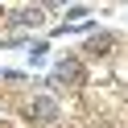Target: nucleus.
<instances>
[{
    "instance_id": "7ed1b4c3",
    "label": "nucleus",
    "mask_w": 128,
    "mask_h": 128,
    "mask_svg": "<svg viewBox=\"0 0 128 128\" xmlns=\"http://www.w3.org/2000/svg\"><path fill=\"white\" fill-rule=\"evenodd\" d=\"M12 25H42V8H17Z\"/></svg>"
},
{
    "instance_id": "39448f33",
    "label": "nucleus",
    "mask_w": 128,
    "mask_h": 128,
    "mask_svg": "<svg viewBox=\"0 0 128 128\" xmlns=\"http://www.w3.org/2000/svg\"><path fill=\"white\" fill-rule=\"evenodd\" d=\"M108 46H112V37H108V33H95L91 42H87V50H108Z\"/></svg>"
},
{
    "instance_id": "20e7f679",
    "label": "nucleus",
    "mask_w": 128,
    "mask_h": 128,
    "mask_svg": "<svg viewBox=\"0 0 128 128\" xmlns=\"http://www.w3.org/2000/svg\"><path fill=\"white\" fill-rule=\"evenodd\" d=\"M29 62H33V66H46V62H50V42H33L29 46Z\"/></svg>"
},
{
    "instance_id": "f257e3e1",
    "label": "nucleus",
    "mask_w": 128,
    "mask_h": 128,
    "mask_svg": "<svg viewBox=\"0 0 128 128\" xmlns=\"http://www.w3.org/2000/svg\"><path fill=\"white\" fill-rule=\"evenodd\" d=\"M78 78H83V66H78V58H58V62H54L50 83H78Z\"/></svg>"
},
{
    "instance_id": "f03ea898",
    "label": "nucleus",
    "mask_w": 128,
    "mask_h": 128,
    "mask_svg": "<svg viewBox=\"0 0 128 128\" xmlns=\"http://www.w3.org/2000/svg\"><path fill=\"white\" fill-rule=\"evenodd\" d=\"M29 116H33L37 124H54V120H58V103H54L50 95H37V99L29 103Z\"/></svg>"
}]
</instances>
